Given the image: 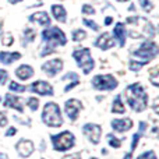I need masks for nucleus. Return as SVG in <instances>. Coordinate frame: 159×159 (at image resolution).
I'll return each instance as SVG.
<instances>
[{"label": "nucleus", "instance_id": "obj_7", "mask_svg": "<svg viewBox=\"0 0 159 159\" xmlns=\"http://www.w3.org/2000/svg\"><path fill=\"white\" fill-rule=\"evenodd\" d=\"M157 55H158V45L155 43V42H151V41L144 42V43L141 45V46L134 52V56H135V57L144 59L143 61L151 60V59L155 57Z\"/></svg>", "mask_w": 159, "mask_h": 159}, {"label": "nucleus", "instance_id": "obj_20", "mask_svg": "<svg viewBox=\"0 0 159 159\" xmlns=\"http://www.w3.org/2000/svg\"><path fill=\"white\" fill-rule=\"evenodd\" d=\"M52 13L55 16V18L60 22H64L66 21V10H64L63 6L60 4H53L52 6Z\"/></svg>", "mask_w": 159, "mask_h": 159}, {"label": "nucleus", "instance_id": "obj_5", "mask_svg": "<svg viewBox=\"0 0 159 159\" xmlns=\"http://www.w3.org/2000/svg\"><path fill=\"white\" fill-rule=\"evenodd\" d=\"M73 57L78 61V66L82 69L84 74H89L91 70L93 69V59L91 57V53L87 48L84 49H77L73 53Z\"/></svg>", "mask_w": 159, "mask_h": 159}, {"label": "nucleus", "instance_id": "obj_39", "mask_svg": "<svg viewBox=\"0 0 159 159\" xmlns=\"http://www.w3.org/2000/svg\"><path fill=\"white\" fill-rule=\"evenodd\" d=\"M17 133V130L14 129V127H11V129H8V131L6 133V135H7V137H10V135H14Z\"/></svg>", "mask_w": 159, "mask_h": 159}, {"label": "nucleus", "instance_id": "obj_25", "mask_svg": "<svg viewBox=\"0 0 159 159\" xmlns=\"http://www.w3.org/2000/svg\"><path fill=\"white\" fill-rule=\"evenodd\" d=\"M107 140H109V144L113 147V148H120V147H121V141L117 140L116 137H113V134L107 135Z\"/></svg>", "mask_w": 159, "mask_h": 159}, {"label": "nucleus", "instance_id": "obj_1", "mask_svg": "<svg viewBox=\"0 0 159 159\" xmlns=\"http://www.w3.org/2000/svg\"><path fill=\"white\" fill-rule=\"evenodd\" d=\"M127 28L131 38L137 39H149L155 35V28L144 17H129Z\"/></svg>", "mask_w": 159, "mask_h": 159}, {"label": "nucleus", "instance_id": "obj_10", "mask_svg": "<svg viewBox=\"0 0 159 159\" xmlns=\"http://www.w3.org/2000/svg\"><path fill=\"white\" fill-rule=\"evenodd\" d=\"M81 107H82V105H81V102L77 101V99H70V101H67L66 102V113H67V116H69L71 120H75V119L78 117V113H80V110H81Z\"/></svg>", "mask_w": 159, "mask_h": 159}, {"label": "nucleus", "instance_id": "obj_8", "mask_svg": "<svg viewBox=\"0 0 159 159\" xmlns=\"http://www.w3.org/2000/svg\"><path fill=\"white\" fill-rule=\"evenodd\" d=\"M92 84L96 89L101 91H110L115 89L117 87V80L110 74H105V75H96L92 80Z\"/></svg>", "mask_w": 159, "mask_h": 159}, {"label": "nucleus", "instance_id": "obj_18", "mask_svg": "<svg viewBox=\"0 0 159 159\" xmlns=\"http://www.w3.org/2000/svg\"><path fill=\"white\" fill-rule=\"evenodd\" d=\"M30 20L32 22H38V24H41V25L50 24V18H49V16H48V13H45V11H39V13L32 14Z\"/></svg>", "mask_w": 159, "mask_h": 159}, {"label": "nucleus", "instance_id": "obj_16", "mask_svg": "<svg viewBox=\"0 0 159 159\" xmlns=\"http://www.w3.org/2000/svg\"><path fill=\"white\" fill-rule=\"evenodd\" d=\"M4 106L6 107H14V109H17L18 112H22V110H24V107H22V103H21V99H20L18 96L10 95V93H7V95H6Z\"/></svg>", "mask_w": 159, "mask_h": 159}, {"label": "nucleus", "instance_id": "obj_33", "mask_svg": "<svg viewBox=\"0 0 159 159\" xmlns=\"http://www.w3.org/2000/svg\"><path fill=\"white\" fill-rule=\"evenodd\" d=\"M82 22H84V24L87 25V27L92 28L93 31H98V30H99V27H98V25H96V24H95V22H93V21H91V20H87V18H84V21H82Z\"/></svg>", "mask_w": 159, "mask_h": 159}, {"label": "nucleus", "instance_id": "obj_37", "mask_svg": "<svg viewBox=\"0 0 159 159\" xmlns=\"http://www.w3.org/2000/svg\"><path fill=\"white\" fill-rule=\"evenodd\" d=\"M141 134H143V133H138V134H135V135H134V141H133V145H131V149H134V148H135V147H137V144H138V140H140Z\"/></svg>", "mask_w": 159, "mask_h": 159}, {"label": "nucleus", "instance_id": "obj_31", "mask_svg": "<svg viewBox=\"0 0 159 159\" xmlns=\"http://www.w3.org/2000/svg\"><path fill=\"white\" fill-rule=\"evenodd\" d=\"M140 4L143 6V8L145 11H151L152 7H154V6H152V3L149 2V0H140Z\"/></svg>", "mask_w": 159, "mask_h": 159}, {"label": "nucleus", "instance_id": "obj_24", "mask_svg": "<svg viewBox=\"0 0 159 159\" xmlns=\"http://www.w3.org/2000/svg\"><path fill=\"white\" fill-rule=\"evenodd\" d=\"M85 36H87V34H85V31L75 30L74 32H73V41H75V42L84 41V39H85Z\"/></svg>", "mask_w": 159, "mask_h": 159}, {"label": "nucleus", "instance_id": "obj_41", "mask_svg": "<svg viewBox=\"0 0 159 159\" xmlns=\"http://www.w3.org/2000/svg\"><path fill=\"white\" fill-rule=\"evenodd\" d=\"M110 22H112V18H110V17H107V18H106V21H105V24H106V25H109Z\"/></svg>", "mask_w": 159, "mask_h": 159}, {"label": "nucleus", "instance_id": "obj_15", "mask_svg": "<svg viewBox=\"0 0 159 159\" xmlns=\"http://www.w3.org/2000/svg\"><path fill=\"white\" fill-rule=\"evenodd\" d=\"M113 45H115V41H113V38L109 35V34H103V35H101L95 42V46H98L99 49H102V50L110 49Z\"/></svg>", "mask_w": 159, "mask_h": 159}, {"label": "nucleus", "instance_id": "obj_9", "mask_svg": "<svg viewBox=\"0 0 159 159\" xmlns=\"http://www.w3.org/2000/svg\"><path fill=\"white\" fill-rule=\"evenodd\" d=\"M82 131H84L85 137L91 141L92 144H98L99 140H101V134H102V130L98 124H92V123H88L82 127Z\"/></svg>", "mask_w": 159, "mask_h": 159}, {"label": "nucleus", "instance_id": "obj_34", "mask_svg": "<svg viewBox=\"0 0 159 159\" xmlns=\"http://www.w3.org/2000/svg\"><path fill=\"white\" fill-rule=\"evenodd\" d=\"M7 78H8L7 71H4V70H0V85H4L6 82H7Z\"/></svg>", "mask_w": 159, "mask_h": 159}, {"label": "nucleus", "instance_id": "obj_38", "mask_svg": "<svg viewBox=\"0 0 159 159\" xmlns=\"http://www.w3.org/2000/svg\"><path fill=\"white\" fill-rule=\"evenodd\" d=\"M63 159H81V155H80V154H71V155L64 157Z\"/></svg>", "mask_w": 159, "mask_h": 159}, {"label": "nucleus", "instance_id": "obj_47", "mask_svg": "<svg viewBox=\"0 0 159 159\" xmlns=\"http://www.w3.org/2000/svg\"><path fill=\"white\" fill-rule=\"evenodd\" d=\"M0 27H2V24H0Z\"/></svg>", "mask_w": 159, "mask_h": 159}, {"label": "nucleus", "instance_id": "obj_23", "mask_svg": "<svg viewBox=\"0 0 159 159\" xmlns=\"http://www.w3.org/2000/svg\"><path fill=\"white\" fill-rule=\"evenodd\" d=\"M112 110H113V113H124V105H123V102H121L120 96H117V98L115 99Z\"/></svg>", "mask_w": 159, "mask_h": 159}, {"label": "nucleus", "instance_id": "obj_4", "mask_svg": "<svg viewBox=\"0 0 159 159\" xmlns=\"http://www.w3.org/2000/svg\"><path fill=\"white\" fill-rule=\"evenodd\" d=\"M42 119H43L45 124H48V126H50V127H59L63 124L60 109H59V106L56 103H53V102H49V103L45 105L43 113H42Z\"/></svg>", "mask_w": 159, "mask_h": 159}, {"label": "nucleus", "instance_id": "obj_43", "mask_svg": "<svg viewBox=\"0 0 159 159\" xmlns=\"http://www.w3.org/2000/svg\"><path fill=\"white\" fill-rule=\"evenodd\" d=\"M10 3H13V4H16V3H18V2H21V0H8Z\"/></svg>", "mask_w": 159, "mask_h": 159}, {"label": "nucleus", "instance_id": "obj_26", "mask_svg": "<svg viewBox=\"0 0 159 159\" xmlns=\"http://www.w3.org/2000/svg\"><path fill=\"white\" fill-rule=\"evenodd\" d=\"M13 41H14V38H13V35H11V34H3L2 43L4 45V46H10V45L13 43Z\"/></svg>", "mask_w": 159, "mask_h": 159}, {"label": "nucleus", "instance_id": "obj_45", "mask_svg": "<svg viewBox=\"0 0 159 159\" xmlns=\"http://www.w3.org/2000/svg\"><path fill=\"white\" fill-rule=\"evenodd\" d=\"M119 2H127V0H119Z\"/></svg>", "mask_w": 159, "mask_h": 159}, {"label": "nucleus", "instance_id": "obj_14", "mask_svg": "<svg viewBox=\"0 0 159 159\" xmlns=\"http://www.w3.org/2000/svg\"><path fill=\"white\" fill-rule=\"evenodd\" d=\"M112 127L119 133H123V131H127L133 127V121L131 119H115L112 121Z\"/></svg>", "mask_w": 159, "mask_h": 159}, {"label": "nucleus", "instance_id": "obj_30", "mask_svg": "<svg viewBox=\"0 0 159 159\" xmlns=\"http://www.w3.org/2000/svg\"><path fill=\"white\" fill-rule=\"evenodd\" d=\"M28 106L31 107V110H36L39 106V101L36 98H30L28 99Z\"/></svg>", "mask_w": 159, "mask_h": 159}, {"label": "nucleus", "instance_id": "obj_11", "mask_svg": "<svg viewBox=\"0 0 159 159\" xmlns=\"http://www.w3.org/2000/svg\"><path fill=\"white\" fill-rule=\"evenodd\" d=\"M61 69H63V61H61L60 59L50 60V61H48V63H45L43 66H42V70L49 75H56Z\"/></svg>", "mask_w": 159, "mask_h": 159}, {"label": "nucleus", "instance_id": "obj_42", "mask_svg": "<svg viewBox=\"0 0 159 159\" xmlns=\"http://www.w3.org/2000/svg\"><path fill=\"white\" fill-rule=\"evenodd\" d=\"M0 159H8V158L6 154H2V152H0Z\"/></svg>", "mask_w": 159, "mask_h": 159}, {"label": "nucleus", "instance_id": "obj_35", "mask_svg": "<svg viewBox=\"0 0 159 159\" xmlns=\"http://www.w3.org/2000/svg\"><path fill=\"white\" fill-rule=\"evenodd\" d=\"M82 13L84 14H95V10H93V7H91L89 4H84L82 6Z\"/></svg>", "mask_w": 159, "mask_h": 159}, {"label": "nucleus", "instance_id": "obj_22", "mask_svg": "<svg viewBox=\"0 0 159 159\" xmlns=\"http://www.w3.org/2000/svg\"><path fill=\"white\" fill-rule=\"evenodd\" d=\"M148 75H149V81H151V84L155 85V87H158L159 85V67L158 66L152 67V69L148 71Z\"/></svg>", "mask_w": 159, "mask_h": 159}, {"label": "nucleus", "instance_id": "obj_21", "mask_svg": "<svg viewBox=\"0 0 159 159\" xmlns=\"http://www.w3.org/2000/svg\"><path fill=\"white\" fill-rule=\"evenodd\" d=\"M20 57H21V55H20V53H17V52H14V53L2 52V53H0V61H2V63H4V64L13 63L14 60H18Z\"/></svg>", "mask_w": 159, "mask_h": 159}, {"label": "nucleus", "instance_id": "obj_40", "mask_svg": "<svg viewBox=\"0 0 159 159\" xmlns=\"http://www.w3.org/2000/svg\"><path fill=\"white\" fill-rule=\"evenodd\" d=\"M154 110L158 112V99H155V102H154Z\"/></svg>", "mask_w": 159, "mask_h": 159}, {"label": "nucleus", "instance_id": "obj_28", "mask_svg": "<svg viewBox=\"0 0 159 159\" xmlns=\"http://www.w3.org/2000/svg\"><path fill=\"white\" fill-rule=\"evenodd\" d=\"M145 64V61H135V60H131L130 61V69L133 70V71H138V70L141 69V67Z\"/></svg>", "mask_w": 159, "mask_h": 159}, {"label": "nucleus", "instance_id": "obj_12", "mask_svg": "<svg viewBox=\"0 0 159 159\" xmlns=\"http://www.w3.org/2000/svg\"><path fill=\"white\" fill-rule=\"evenodd\" d=\"M31 89L34 92L39 93V95H52L53 93V88L49 82H45V81H35L31 87Z\"/></svg>", "mask_w": 159, "mask_h": 159}, {"label": "nucleus", "instance_id": "obj_44", "mask_svg": "<svg viewBox=\"0 0 159 159\" xmlns=\"http://www.w3.org/2000/svg\"><path fill=\"white\" fill-rule=\"evenodd\" d=\"M124 159H131V152H130V154L127 155V157H124Z\"/></svg>", "mask_w": 159, "mask_h": 159}, {"label": "nucleus", "instance_id": "obj_2", "mask_svg": "<svg viewBox=\"0 0 159 159\" xmlns=\"http://www.w3.org/2000/svg\"><path fill=\"white\" fill-rule=\"evenodd\" d=\"M126 98L129 105L135 110V112H143L148 103V96H147L145 89L141 84H133L127 87L126 89Z\"/></svg>", "mask_w": 159, "mask_h": 159}, {"label": "nucleus", "instance_id": "obj_13", "mask_svg": "<svg viewBox=\"0 0 159 159\" xmlns=\"http://www.w3.org/2000/svg\"><path fill=\"white\" fill-rule=\"evenodd\" d=\"M16 148H17V152H18L21 157L27 158L34 152V144L31 143L30 140H21V141H18Z\"/></svg>", "mask_w": 159, "mask_h": 159}, {"label": "nucleus", "instance_id": "obj_6", "mask_svg": "<svg viewBox=\"0 0 159 159\" xmlns=\"http://www.w3.org/2000/svg\"><path fill=\"white\" fill-rule=\"evenodd\" d=\"M53 147L56 151H67L74 147V135L70 131H64L59 135H53Z\"/></svg>", "mask_w": 159, "mask_h": 159}, {"label": "nucleus", "instance_id": "obj_19", "mask_svg": "<svg viewBox=\"0 0 159 159\" xmlns=\"http://www.w3.org/2000/svg\"><path fill=\"white\" fill-rule=\"evenodd\" d=\"M113 32H115V36L117 38V41H120V46H124V41H126V27H124L123 22L116 24Z\"/></svg>", "mask_w": 159, "mask_h": 159}, {"label": "nucleus", "instance_id": "obj_29", "mask_svg": "<svg viewBox=\"0 0 159 159\" xmlns=\"http://www.w3.org/2000/svg\"><path fill=\"white\" fill-rule=\"evenodd\" d=\"M24 35H25V38H27V41H30V42H32L34 39H35V31L34 30H31V28H27L25 30V32H24Z\"/></svg>", "mask_w": 159, "mask_h": 159}, {"label": "nucleus", "instance_id": "obj_36", "mask_svg": "<svg viewBox=\"0 0 159 159\" xmlns=\"http://www.w3.org/2000/svg\"><path fill=\"white\" fill-rule=\"evenodd\" d=\"M6 126H7V117H6V115H3L0 112V127H6Z\"/></svg>", "mask_w": 159, "mask_h": 159}, {"label": "nucleus", "instance_id": "obj_27", "mask_svg": "<svg viewBox=\"0 0 159 159\" xmlns=\"http://www.w3.org/2000/svg\"><path fill=\"white\" fill-rule=\"evenodd\" d=\"M10 89L11 91H14V92H24L25 91V85H21V84H18V82H11L10 84Z\"/></svg>", "mask_w": 159, "mask_h": 159}, {"label": "nucleus", "instance_id": "obj_3", "mask_svg": "<svg viewBox=\"0 0 159 159\" xmlns=\"http://www.w3.org/2000/svg\"><path fill=\"white\" fill-rule=\"evenodd\" d=\"M42 36H43V39L48 42V45H49V48H48L45 52H42V56H45L46 53H53V49H55L57 45H66V42H67L64 32L56 27L50 28V30H45Z\"/></svg>", "mask_w": 159, "mask_h": 159}, {"label": "nucleus", "instance_id": "obj_46", "mask_svg": "<svg viewBox=\"0 0 159 159\" xmlns=\"http://www.w3.org/2000/svg\"><path fill=\"white\" fill-rule=\"evenodd\" d=\"M91 159H96V158H91Z\"/></svg>", "mask_w": 159, "mask_h": 159}, {"label": "nucleus", "instance_id": "obj_32", "mask_svg": "<svg viewBox=\"0 0 159 159\" xmlns=\"http://www.w3.org/2000/svg\"><path fill=\"white\" fill-rule=\"evenodd\" d=\"M137 159H157V155H155L154 151H148L145 154H143L141 157H138Z\"/></svg>", "mask_w": 159, "mask_h": 159}, {"label": "nucleus", "instance_id": "obj_17", "mask_svg": "<svg viewBox=\"0 0 159 159\" xmlns=\"http://www.w3.org/2000/svg\"><path fill=\"white\" fill-rule=\"evenodd\" d=\"M16 75L20 80H22V81H25V80H30L34 75V69L31 66H27V64H24V66H20L18 69L16 70Z\"/></svg>", "mask_w": 159, "mask_h": 159}]
</instances>
